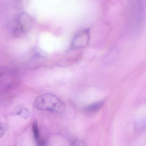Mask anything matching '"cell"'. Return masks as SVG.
Wrapping results in <instances>:
<instances>
[{
	"mask_svg": "<svg viewBox=\"0 0 146 146\" xmlns=\"http://www.w3.org/2000/svg\"><path fill=\"white\" fill-rule=\"evenodd\" d=\"M35 106L39 110L56 113L63 112L65 109L64 102L52 94H45L39 96L36 100Z\"/></svg>",
	"mask_w": 146,
	"mask_h": 146,
	"instance_id": "cell-1",
	"label": "cell"
},
{
	"mask_svg": "<svg viewBox=\"0 0 146 146\" xmlns=\"http://www.w3.org/2000/svg\"><path fill=\"white\" fill-rule=\"evenodd\" d=\"M32 19L30 16L26 13L19 15L13 22L11 31L16 37L25 35L30 29L32 25Z\"/></svg>",
	"mask_w": 146,
	"mask_h": 146,
	"instance_id": "cell-2",
	"label": "cell"
},
{
	"mask_svg": "<svg viewBox=\"0 0 146 146\" xmlns=\"http://www.w3.org/2000/svg\"><path fill=\"white\" fill-rule=\"evenodd\" d=\"M90 40L89 30H84L78 33L74 36L72 42L71 47L74 49L85 47L88 45Z\"/></svg>",
	"mask_w": 146,
	"mask_h": 146,
	"instance_id": "cell-3",
	"label": "cell"
},
{
	"mask_svg": "<svg viewBox=\"0 0 146 146\" xmlns=\"http://www.w3.org/2000/svg\"><path fill=\"white\" fill-rule=\"evenodd\" d=\"M12 114L13 116H19L23 118L27 119L29 117L30 113L24 105H20L14 108Z\"/></svg>",
	"mask_w": 146,
	"mask_h": 146,
	"instance_id": "cell-4",
	"label": "cell"
},
{
	"mask_svg": "<svg viewBox=\"0 0 146 146\" xmlns=\"http://www.w3.org/2000/svg\"><path fill=\"white\" fill-rule=\"evenodd\" d=\"M103 104L104 102L103 101H100L93 103L89 106H86L84 108V110L88 112H95L101 109L103 106Z\"/></svg>",
	"mask_w": 146,
	"mask_h": 146,
	"instance_id": "cell-5",
	"label": "cell"
},
{
	"mask_svg": "<svg viewBox=\"0 0 146 146\" xmlns=\"http://www.w3.org/2000/svg\"><path fill=\"white\" fill-rule=\"evenodd\" d=\"M32 128L35 140L37 142V143L38 144L41 140L40 139V131L38 124L36 122H34L33 123Z\"/></svg>",
	"mask_w": 146,
	"mask_h": 146,
	"instance_id": "cell-6",
	"label": "cell"
},
{
	"mask_svg": "<svg viewBox=\"0 0 146 146\" xmlns=\"http://www.w3.org/2000/svg\"><path fill=\"white\" fill-rule=\"evenodd\" d=\"M138 5L140 14L142 17H143L145 13L146 0H138Z\"/></svg>",
	"mask_w": 146,
	"mask_h": 146,
	"instance_id": "cell-7",
	"label": "cell"
},
{
	"mask_svg": "<svg viewBox=\"0 0 146 146\" xmlns=\"http://www.w3.org/2000/svg\"><path fill=\"white\" fill-rule=\"evenodd\" d=\"M7 129V126L6 124L0 122V138L5 135Z\"/></svg>",
	"mask_w": 146,
	"mask_h": 146,
	"instance_id": "cell-8",
	"label": "cell"
},
{
	"mask_svg": "<svg viewBox=\"0 0 146 146\" xmlns=\"http://www.w3.org/2000/svg\"><path fill=\"white\" fill-rule=\"evenodd\" d=\"M72 145H75V146H82V145H85L84 142H83L82 141H80V140H74L72 142Z\"/></svg>",
	"mask_w": 146,
	"mask_h": 146,
	"instance_id": "cell-9",
	"label": "cell"
}]
</instances>
